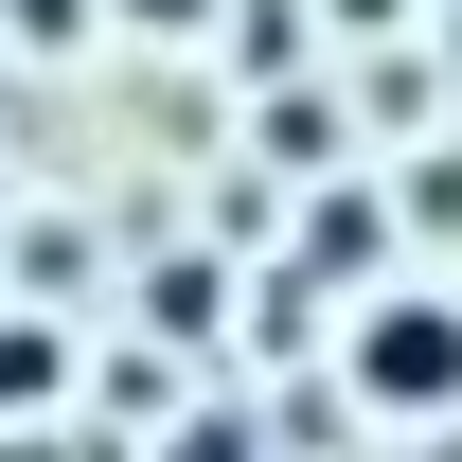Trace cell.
Returning <instances> with one entry per match:
<instances>
[{
  "instance_id": "cell-5",
  "label": "cell",
  "mask_w": 462,
  "mask_h": 462,
  "mask_svg": "<svg viewBox=\"0 0 462 462\" xmlns=\"http://www.w3.org/2000/svg\"><path fill=\"white\" fill-rule=\"evenodd\" d=\"M125 18H143V36H196V18H214V0H125Z\"/></svg>"
},
{
  "instance_id": "cell-6",
  "label": "cell",
  "mask_w": 462,
  "mask_h": 462,
  "mask_svg": "<svg viewBox=\"0 0 462 462\" xmlns=\"http://www.w3.org/2000/svg\"><path fill=\"white\" fill-rule=\"evenodd\" d=\"M338 18H356V36H392V18H409V0H338Z\"/></svg>"
},
{
  "instance_id": "cell-2",
  "label": "cell",
  "mask_w": 462,
  "mask_h": 462,
  "mask_svg": "<svg viewBox=\"0 0 462 462\" xmlns=\"http://www.w3.org/2000/svg\"><path fill=\"white\" fill-rule=\"evenodd\" d=\"M374 249H392V214H374V196H320V231H302V267H320V285H356Z\"/></svg>"
},
{
  "instance_id": "cell-4",
  "label": "cell",
  "mask_w": 462,
  "mask_h": 462,
  "mask_svg": "<svg viewBox=\"0 0 462 462\" xmlns=\"http://www.w3.org/2000/svg\"><path fill=\"white\" fill-rule=\"evenodd\" d=\"M18 36H89V0H18Z\"/></svg>"
},
{
  "instance_id": "cell-3",
  "label": "cell",
  "mask_w": 462,
  "mask_h": 462,
  "mask_svg": "<svg viewBox=\"0 0 462 462\" xmlns=\"http://www.w3.org/2000/svg\"><path fill=\"white\" fill-rule=\"evenodd\" d=\"M54 374H71V356L36 338V320H0V409H54Z\"/></svg>"
},
{
  "instance_id": "cell-1",
  "label": "cell",
  "mask_w": 462,
  "mask_h": 462,
  "mask_svg": "<svg viewBox=\"0 0 462 462\" xmlns=\"http://www.w3.org/2000/svg\"><path fill=\"white\" fill-rule=\"evenodd\" d=\"M356 392L409 409V427L462 409V302H374V320H356Z\"/></svg>"
}]
</instances>
